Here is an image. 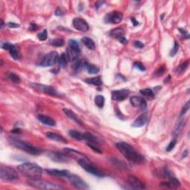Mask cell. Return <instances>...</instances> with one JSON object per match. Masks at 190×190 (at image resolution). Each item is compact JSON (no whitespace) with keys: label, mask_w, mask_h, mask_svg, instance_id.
Masks as SVG:
<instances>
[{"label":"cell","mask_w":190,"mask_h":190,"mask_svg":"<svg viewBox=\"0 0 190 190\" xmlns=\"http://www.w3.org/2000/svg\"><path fill=\"white\" fill-rule=\"evenodd\" d=\"M38 38H39V39L40 41H45L48 38V32H47V30H46L45 29L44 31H43L42 32L39 33V34H38L37 35Z\"/></svg>","instance_id":"f35d334b"},{"label":"cell","mask_w":190,"mask_h":190,"mask_svg":"<svg viewBox=\"0 0 190 190\" xmlns=\"http://www.w3.org/2000/svg\"><path fill=\"white\" fill-rule=\"evenodd\" d=\"M178 30H179V31L181 32V34H182L183 37H184V38H186V39H189V33L186 31V30H184V29H182V28H179Z\"/></svg>","instance_id":"7dc6e473"},{"label":"cell","mask_w":190,"mask_h":190,"mask_svg":"<svg viewBox=\"0 0 190 190\" xmlns=\"http://www.w3.org/2000/svg\"><path fill=\"white\" fill-rule=\"evenodd\" d=\"M17 169L28 178H39L42 174V169L35 163H22L17 166Z\"/></svg>","instance_id":"7a4b0ae2"},{"label":"cell","mask_w":190,"mask_h":190,"mask_svg":"<svg viewBox=\"0 0 190 190\" xmlns=\"http://www.w3.org/2000/svg\"><path fill=\"white\" fill-rule=\"evenodd\" d=\"M188 65H189V61H186L185 63H182L181 65H180L178 66V68L177 69V72H184L185 71L186 68H187Z\"/></svg>","instance_id":"60d3db41"},{"label":"cell","mask_w":190,"mask_h":190,"mask_svg":"<svg viewBox=\"0 0 190 190\" xmlns=\"http://www.w3.org/2000/svg\"><path fill=\"white\" fill-rule=\"evenodd\" d=\"M78 163L82 166V169H84L86 172L90 174H92L95 176H97V177H104L105 176L104 173L102 171L96 168L94 166H93L90 162L88 161V160H86L85 158L79 159Z\"/></svg>","instance_id":"8992f818"},{"label":"cell","mask_w":190,"mask_h":190,"mask_svg":"<svg viewBox=\"0 0 190 190\" xmlns=\"http://www.w3.org/2000/svg\"><path fill=\"white\" fill-rule=\"evenodd\" d=\"M179 50V44L177 43V42L174 41V47L172 48V49L170 51V56L171 57H174V55L177 53V51Z\"/></svg>","instance_id":"ab89813d"},{"label":"cell","mask_w":190,"mask_h":190,"mask_svg":"<svg viewBox=\"0 0 190 190\" xmlns=\"http://www.w3.org/2000/svg\"><path fill=\"white\" fill-rule=\"evenodd\" d=\"M129 91L127 89L117 90L111 92V99L115 101H122L126 99L129 94Z\"/></svg>","instance_id":"5bb4252c"},{"label":"cell","mask_w":190,"mask_h":190,"mask_svg":"<svg viewBox=\"0 0 190 190\" xmlns=\"http://www.w3.org/2000/svg\"><path fill=\"white\" fill-rule=\"evenodd\" d=\"M79 53H80V50L74 49L71 47L67 48V57L69 61H75L79 57Z\"/></svg>","instance_id":"ffe728a7"},{"label":"cell","mask_w":190,"mask_h":190,"mask_svg":"<svg viewBox=\"0 0 190 190\" xmlns=\"http://www.w3.org/2000/svg\"><path fill=\"white\" fill-rule=\"evenodd\" d=\"M37 28V25H36V24H34V23L31 24V27H30L31 30L35 31Z\"/></svg>","instance_id":"816d5d0a"},{"label":"cell","mask_w":190,"mask_h":190,"mask_svg":"<svg viewBox=\"0 0 190 190\" xmlns=\"http://www.w3.org/2000/svg\"><path fill=\"white\" fill-rule=\"evenodd\" d=\"M130 103L135 108H138L140 109L144 110L146 109L147 104H146V101L145 100L144 98L142 97L139 96H133L131 97Z\"/></svg>","instance_id":"4fadbf2b"},{"label":"cell","mask_w":190,"mask_h":190,"mask_svg":"<svg viewBox=\"0 0 190 190\" xmlns=\"http://www.w3.org/2000/svg\"><path fill=\"white\" fill-rule=\"evenodd\" d=\"M186 155H187V151H185V152L183 153V157H186Z\"/></svg>","instance_id":"11a10c76"},{"label":"cell","mask_w":190,"mask_h":190,"mask_svg":"<svg viewBox=\"0 0 190 190\" xmlns=\"http://www.w3.org/2000/svg\"><path fill=\"white\" fill-rule=\"evenodd\" d=\"M68 57H67V55H65V53H63L60 56H59L57 63L59 66L61 67V68H65L67 66V64H68Z\"/></svg>","instance_id":"4316f807"},{"label":"cell","mask_w":190,"mask_h":190,"mask_svg":"<svg viewBox=\"0 0 190 190\" xmlns=\"http://www.w3.org/2000/svg\"><path fill=\"white\" fill-rule=\"evenodd\" d=\"M12 132H13V133H20V132H21V130H20V129H14V130L12 131Z\"/></svg>","instance_id":"db71d44e"},{"label":"cell","mask_w":190,"mask_h":190,"mask_svg":"<svg viewBox=\"0 0 190 190\" xmlns=\"http://www.w3.org/2000/svg\"><path fill=\"white\" fill-rule=\"evenodd\" d=\"M37 119L39 122L45 125L49 126H56V121L51 117L46 116L44 115H39L37 116Z\"/></svg>","instance_id":"d6986e66"},{"label":"cell","mask_w":190,"mask_h":190,"mask_svg":"<svg viewBox=\"0 0 190 190\" xmlns=\"http://www.w3.org/2000/svg\"><path fill=\"white\" fill-rule=\"evenodd\" d=\"M127 181H128V184H129V186H130L132 189H145L144 184H143V183L137 178V177H134V176H132V175L129 176Z\"/></svg>","instance_id":"2e32d148"},{"label":"cell","mask_w":190,"mask_h":190,"mask_svg":"<svg viewBox=\"0 0 190 190\" xmlns=\"http://www.w3.org/2000/svg\"><path fill=\"white\" fill-rule=\"evenodd\" d=\"M176 143H177V140H176V139L172 140V141H171L170 143H169V144L168 145V146H167V147H166V151L167 152H171V151H172V150L174 148V146H175Z\"/></svg>","instance_id":"b9f144b4"},{"label":"cell","mask_w":190,"mask_h":190,"mask_svg":"<svg viewBox=\"0 0 190 190\" xmlns=\"http://www.w3.org/2000/svg\"><path fill=\"white\" fill-rule=\"evenodd\" d=\"M67 178L68 179L70 184L72 186H74L76 189H89V186L88 184L79 176L75 175V174H69V176Z\"/></svg>","instance_id":"ba28073f"},{"label":"cell","mask_w":190,"mask_h":190,"mask_svg":"<svg viewBox=\"0 0 190 190\" xmlns=\"http://www.w3.org/2000/svg\"><path fill=\"white\" fill-rule=\"evenodd\" d=\"M184 120H181V121H180L178 122V124H177V126H175V129H174V134L175 136L178 135V134L181 133V131H182L183 128H184Z\"/></svg>","instance_id":"836d02e7"},{"label":"cell","mask_w":190,"mask_h":190,"mask_svg":"<svg viewBox=\"0 0 190 190\" xmlns=\"http://www.w3.org/2000/svg\"><path fill=\"white\" fill-rule=\"evenodd\" d=\"M116 147L121 152L127 160L132 163L137 164H143L145 163V158L143 155L137 152L133 146L128 143L118 142L117 143Z\"/></svg>","instance_id":"6da1fadb"},{"label":"cell","mask_w":190,"mask_h":190,"mask_svg":"<svg viewBox=\"0 0 190 190\" xmlns=\"http://www.w3.org/2000/svg\"><path fill=\"white\" fill-rule=\"evenodd\" d=\"M94 102H95V104L99 107V108H103L105 103L104 97L102 96V95H97V96L95 97Z\"/></svg>","instance_id":"1f68e13d"},{"label":"cell","mask_w":190,"mask_h":190,"mask_svg":"<svg viewBox=\"0 0 190 190\" xmlns=\"http://www.w3.org/2000/svg\"><path fill=\"white\" fill-rule=\"evenodd\" d=\"M64 43H65V42H64L63 39H59V38H57V39H52V40H51V42H50V44H51V46H56V47H61V46H63Z\"/></svg>","instance_id":"d6a6232c"},{"label":"cell","mask_w":190,"mask_h":190,"mask_svg":"<svg viewBox=\"0 0 190 190\" xmlns=\"http://www.w3.org/2000/svg\"><path fill=\"white\" fill-rule=\"evenodd\" d=\"M8 141L13 146L20 150H22V151L31 154V155H39L41 153H42V150L39 149V148L35 147V146L31 145L30 143L25 142V141H22V140L17 139L16 137H10L8 138Z\"/></svg>","instance_id":"3957f363"},{"label":"cell","mask_w":190,"mask_h":190,"mask_svg":"<svg viewBox=\"0 0 190 190\" xmlns=\"http://www.w3.org/2000/svg\"><path fill=\"white\" fill-rule=\"evenodd\" d=\"M169 181L168 182H163L162 184H160V186H163V187H166V188H177L180 186V182L177 181L175 177H172L170 178H169Z\"/></svg>","instance_id":"7402d4cb"},{"label":"cell","mask_w":190,"mask_h":190,"mask_svg":"<svg viewBox=\"0 0 190 190\" xmlns=\"http://www.w3.org/2000/svg\"><path fill=\"white\" fill-rule=\"evenodd\" d=\"M119 41H120V42H121L122 44H126L127 42H128L127 39L125 37V36H124V37H121V38H120V39H119Z\"/></svg>","instance_id":"f907efd6"},{"label":"cell","mask_w":190,"mask_h":190,"mask_svg":"<svg viewBox=\"0 0 190 190\" xmlns=\"http://www.w3.org/2000/svg\"><path fill=\"white\" fill-rule=\"evenodd\" d=\"M110 35L114 38L119 39L120 38L124 37V31L122 28H115L113 29L111 32H110Z\"/></svg>","instance_id":"83f0119b"},{"label":"cell","mask_w":190,"mask_h":190,"mask_svg":"<svg viewBox=\"0 0 190 190\" xmlns=\"http://www.w3.org/2000/svg\"><path fill=\"white\" fill-rule=\"evenodd\" d=\"M65 11L61 8H57L56 11H55V15H56V16H63V15H65Z\"/></svg>","instance_id":"f6af8a7d"},{"label":"cell","mask_w":190,"mask_h":190,"mask_svg":"<svg viewBox=\"0 0 190 190\" xmlns=\"http://www.w3.org/2000/svg\"><path fill=\"white\" fill-rule=\"evenodd\" d=\"M165 71H166V69H165V67H160V68L158 69V71H157V73H156V74L158 76H160V75H162V74H163L164 72H165Z\"/></svg>","instance_id":"681fc988"},{"label":"cell","mask_w":190,"mask_h":190,"mask_svg":"<svg viewBox=\"0 0 190 190\" xmlns=\"http://www.w3.org/2000/svg\"><path fill=\"white\" fill-rule=\"evenodd\" d=\"M27 184L32 187L39 189H63V188L60 185L51 183L49 181L39 178H29Z\"/></svg>","instance_id":"277c9868"},{"label":"cell","mask_w":190,"mask_h":190,"mask_svg":"<svg viewBox=\"0 0 190 190\" xmlns=\"http://www.w3.org/2000/svg\"><path fill=\"white\" fill-rule=\"evenodd\" d=\"M189 107H190V101L189 100V101H187V103H186V104L184 105V106L183 107L182 111H181V115H185V114H186V112L189 111Z\"/></svg>","instance_id":"ee69618b"},{"label":"cell","mask_w":190,"mask_h":190,"mask_svg":"<svg viewBox=\"0 0 190 190\" xmlns=\"http://www.w3.org/2000/svg\"><path fill=\"white\" fill-rule=\"evenodd\" d=\"M2 48L5 50H8V51H9L11 56L15 60H20V53L16 46H14V45L11 44V43L10 42H5L3 43L2 46Z\"/></svg>","instance_id":"8fae6325"},{"label":"cell","mask_w":190,"mask_h":190,"mask_svg":"<svg viewBox=\"0 0 190 190\" xmlns=\"http://www.w3.org/2000/svg\"><path fill=\"white\" fill-rule=\"evenodd\" d=\"M3 25H4V22H3L2 20H1V28H2Z\"/></svg>","instance_id":"9f6ffc18"},{"label":"cell","mask_w":190,"mask_h":190,"mask_svg":"<svg viewBox=\"0 0 190 190\" xmlns=\"http://www.w3.org/2000/svg\"><path fill=\"white\" fill-rule=\"evenodd\" d=\"M82 134H83V140H86V141H87L88 142L94 143H97V137H95V136L93 135L92 134H91V133L85 132Z\"/></svg>","instance_id":"f546056e"},{"label":"cell","mask_w":190,"mask_h":190,"mask_svg":"<svg viewBox=\"0 0 190 190\" xmlns=\"http://www.w3.org/2000/svg\"><path fill=\"white\" fill-rule=\"evenodd\" d=\"M8 78L11 79L12 82H14V83L16 84L20 83V82H21V79H20V77L13 73H10L8 74Z\"/></svg>","instance_id":"d590c367"},{"label":"cell","mask_w":190,"mask_h":190,"mask_svg":"<svg viewBox=\"0 0 190 190\" xmlns=\"http://www.w3.org/2000/svg\"><path fill=\"white\" fill-rule=\"evenodd\" d=\"M0 177L5 181H13L19 178V174L14 169L8 166H2L0 169Z\"/></svg>","instance_id":"5b68a950"},{"label":"cell","mask_w":190,"mask_h":190,"mask_svg":"<svg viewBox=\"0 0 190 190\" xmlns=\"http://www.w3.org/2000/svg\"><path fill=\"white\" fill-rule=\"evenodd\" d=\"M31 86L35 90H37V91L45 93V94L51 95V96H56V95L58 94L56 89L54 88L51 87V86L39 83H31Z\"/></svg>","instance_id":"9c48e42d"},{"label":"cell","mask_w":190,"mask_h":190,"mask_svg":"<svg viewBox=\"0 0 190 190\" xmlns=\"http://www.w3.org/2000/svg\"><path fill=\"white\" fill-rule=\"evenodd\" d=\"M84 68L87 70L88 73L91 74H96L100 71L99 68H97V67L95 66V65H91V64H89L88 63H85Z\"/></svg>","instance_id":"484cf974"},{"label":"cell","mask_w":190,"mask_h":190,"mask_svg":"<svg viewBox=\"0 0 190 190\" xmlns=\"http://www.w3.org/2000/svg\"><path fill=\"white\" fill-rule=\"evenodd\" d=\"M73 25L77 30L79 31L86 32L89 30V25L87 22L83 19L79 18V17L74 19Z\"/></svg>","instance_id":"7c38bea8"},{"label":"cell","mask_w":190,"mask_h":190,"mask_svg":"<svg viewBox=\"0 0 190 190\" xmlns=\"http://www.w3.org/2000/svg\"><path fill=\"white\" fill-rule=\"evenodd\" d=\"M46 137H47L48 139L51 140V141H57V142H60V143H68V141H67L65 137H63L62 135H60V134H57V133L47 132L46 133Z\"/></svg>","instance_id":"44dd1931"},{"label":"cell","mask_w":190,"mask_h":190,"mask_svg":"<svg viewBox=\"0 0 190 190\" xmlns=\"http://www.w3.org/2000/svg\"><path fill=\"white\" fill-rule=\"evenodd\" d=\"M68 134L72 138L77 140V141H82V140H83V134H81L80 132H77L76 130H70Z\"/></svg>","instance_id":"f1b7e54d"},{"label":"cell","mask_w":190,"mask_h":190,"mask_svg":"<svg viewBox=\"0 0 190 190\" xmlns=\"http://www.w3.org/2000/svg\"><path fill=\"white\" fill-rule=\"evenodd\" d=\"M84 65H85L84 62H82V60H78V61L76 63L75 65H74V71H75L76 73H79V72L84 68Z\"/></svg>","instance_id":"e575fe53"},{"label":"cell","mask_w":190,"mask_h":190,"mask_svg":"<svg viewBox=\"0 0 190 190\" xmlns=\"http://www.w3.org/2000/svg\"><path fill=\"white\" fill-rule=\"evenodd\" d=\"M63 111L65 112V115H66L69 118L73 120L74 121H75L77 123L79 124L80 126H82V122H81V120H79V117H77V115H76L74 111H72L71 110H70V109H68V108H63Z\"/></svg>","instance_id":"603a6c76"},{"label":"cell","mask_w":190,"mask_h":190,"mask_svg":"<svg viewBox=\"0 0 190 190\" xmlns=\"http://www.w3.org/2000/svg\"><path fill=\"white\" fill-rule=\"evenodd\" d=\"M131 20H132V22H133V25H134V26H136V25H138V22L135 20V19L132 18L131 19Z\"/></svg>","instance_id":"f5cc1de1"},{"label":"cell","mask_w":190,"mask_h":190,"mask_svg":"<svg viewBox=\"0 0 190 190\" xmlns=\"http://www.w3.org/2000/svg\"><path fill=\"white\" fill-rule=\"evenodd\" d=\"M68 44H69V47L74 48V49H77V50H80V48H79V43L77 42L74 39H69L68 41Z\"/></svg>","instance_id":"74e56055"},{"label":"cell","mask_w":190,"mask_h":190,"mask_svg":"<svg viewBox=\"0 0 190 190\" xmlns=\"http://www.w3.org/2000/svg\"><path fill=\"white\" fill-rule=\"evenodd\" d=\"M59 54L57 51H51L43 57L41 61L40 65L43 67L53 66L57 63Z\"/></svg>","instance_id":"52a82bcc"},{"label":"cell","mask_w":190,"mask_h":190,"mask_svg":"<svg viewBox=\"0 0 190 190\" xmlns=\"http://www.w3.org/2000/svg\"><path fill=\"white\" fill-rule=\"evenodd\" d=\"M81 41H82V42L83 43L85 46L89 48V50L95 49V47H96V46H95V43L94 42V40H93L92 39H91V38L86 37H82V39H81Z\"/></svg>","instance_id":"cb8c5ba5"},{"label":"cell","mask_w":190,"mask_h":190,"mask_svg":"<svg viewBox=\"0 0 190 190\" xmlns=\"http://www.w3.org/2000/svg\"><path fill=\"white\" fill-rule=\"evenodd\" d=\"M85 82L86 83L93 85L95 86H100L103 84V81H102L101 78L100 77H92V78H88L85 79Z\"/></svg>","instance_id":"d4e9b609"},{"label":"cell","mask_w":190,"mask_h":190,"mask_svg":"<svg viewBox=\"0 0 190 190\" xmlns=\"http://www.w3.org/2000/svg\"><path fill=\"white\" fill-rule=\"evenodd\" d=\"M46 171L48 174H51L52 176H57V177H68L69 174H70L68 171L67 170H59V169H46Z\"/></svg>","instance_id":"ac0fdd59"},{"label":"cell","mask_w":190,"mask_h":190,"mask_svg":"<svg viewBox=\"0 0 190 190\" xmlns=\"http://www.w3.org/2000/svg\"><path fill=\"white\" fill-rule=\"evenodd\" d=\"M148 120V115L147 113H143L142 115H140L139 117H137L135 120L133 122L132 127L134 128H141L143 127L146 124Z\"/></svg>","instance_id":"e0dca14e"},{"label":"cell","mask_w":190,"mask_h":190,"mask_svg":"<svg viewBox=\"0 0 190 190\" xmlns=\"http://www.w3.org/2000/svg\"><path fill=\"white\" fill-rule=\"evenodd\" d=\"M87 146H89L90 148H91L92 150H94V152H96L97 153H102V150L101 148H100L99 147H98L97 146L96 143H91V142H88L87 143Z\"/></svg>","instance_id":"8d00e7d4"},{"label":"cell","mask_w":190,"mask_h":190,"mask_svg":"<svg viewBox=\"0 0 190 190\" xmlns=\"http://www.w3.org/2000/svg\"><path fill=\"white\" fill-rule=\"evenodd\" d=\"M122 13L120 11H112L111 13L106 15L104 21L106 23L118 24L122 21Z\"/></svg>","instance_id":"30bf717a"},{"label":"cell","mask_w":190,"mask_h":190,"mask_svg":"<svg viewBox=\"0 0 190 190\" xmlns=\"http://www.w3.org/2000/svg\"><path fill=\"white\" fill-rule=\"evenodd\" d=\"M134 46L137 48H144L145 45L143 44L142 42H141V41L137 40V41H134Z\"/></svg>","instance_id":"bcb514c9"},{"label":"cell","mask_w":190,"mask_h":190,"mask_svg":"<svg viewBox=\"0 0 190 190\" xmlns=\"http://www.w3.org/2000/svg\"><path fill=\"white\" fill-rule=\"evenodd\" d=\"M7 25L9 27H11V28H16V27H20V25L17 23H15V22H8Z\"/></svg>","instance_id":"c3c4849f"},{"label":"cell","mask_w":190,"mask_h":190,"mask_svg":"<svg viewBox=\"0 0 190 190\" xmlns=\"http://www.w3.org/2000/svg\"><path fill=\"white\" fill-rule=\"evenodd\" d=\"M48 156L53 161L57 162V163H68L70 160V158L67 155H63V154L55 152H51L48 153Z\"/></svg>","instance_id":"9a60e30c"},{"label":"cell","mask_w":190,"mask_h":190,"mask_svg":"<svg viewBox=\"0 0 190 190\" xmlns=\"http://www.w3.org/2000/svg\"><path fill=\"white\" fill-rule=\"evenodd\" d=\"M134 67L135 68L138 69V70L141 71H144L146 70V68H145L144 65H143L141 63H140V62H137V63H134Z\"/></svg>","instance_id":"7bdbcfd3"},{"label":"cell","mask_w":190,"mask_h":190,"mask_svg":"<svg viewBox=\"0 0 190 190\" xmlns=\"http://www.w3.org/2000/svg\"><path fill=\"white\" fill-rule=\"evenodd\" d=\"M140 93L143 95L144 97L148 98H153L155 97V94L152 91V90L150 89H144L140 91Z\"/></svg>","instance_id":"4dcf8cb0"}]
</instances>
